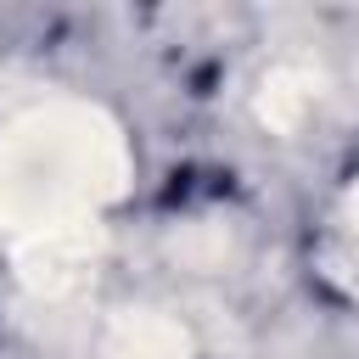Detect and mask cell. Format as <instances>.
Here are the masks:
<instances>
[{
    "label": "cell",
    "instance_id": "cell-1",
    "mask_svg": "<svg viewBox=\"0 0 359 359\" xmlns=\"http://www.w3.org/2000/svg\"><path fill=\"white\" fill-rule=\"evenodd\" d=\"M129 185V146L101 107L56 101L0 135V241L17 252L73 224Z\"/></svg>",
    "mask_w": 359,
    "mask_h": 359
},
{
    "label": "cell",
    "instance_id": "cell-2",
    "mask_svg": "<svg viewBox=\"0 0 359 359\" xmlns=\"http://www.w3.org/2000/svg\"><path fill=\"white\" fill-rule=\"evenodd\" d=\"M95 359H191V337L157 309H129L101 331Z\"/></svg>",
    "mask_w": 359,
    "mask_h": 359
},
{
    "label": "cell",
    "instance_id": "cell-3",
    "mask_svg": "<svg viewBox=\"0 0 359 359\" xmlns=\"http://www.w3.org/2000/svg\"><path fill=\"white\" fill-rule=\"evenodd\" d=\"M309 101H314V73H303V67H275V73L264 79V90H258V118H264L269 129H297L303 112H309Z\"/></svg>",
    "mask_w": 359,
    "mask_h": 359
}]
</instances>
